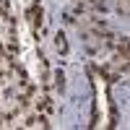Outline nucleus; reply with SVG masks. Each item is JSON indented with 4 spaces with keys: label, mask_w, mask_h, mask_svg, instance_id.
Segmentation results:
<instances>
[{
    "label": "nucleus",
    "mask_w": 130,
    "mask_h": 130,
    "mask_svg": "<svg viewBox=\"0 0 130 130\" xmlns=\"http://www.w3.org/2000/svg\"><path fill=\"white\" fill-rule=\"evenodd\" d=\"M37 109H39L42 115H52V112H55V104H52L50 96H42V99L37 102Z\"/></svg>",
    "instance_id": "1"
},
{
    "label": "nucleus",
    "mask_w": 130,
    "mask_h": 130,
    "mask_svg": "<svg viewBox=\"0 0 130 130\" xmlns=\"http://www.w3.org/2000/svg\"><path fill=\"white\" fill-rule=\"evenodd\" d=\"M55 47H57V52H62V55L68 52V42H65V34H62V31L55 34Z\"/></svg>",
    "instance_id": "2"
},
{
    "label": "nucleus",
    "mask_w": 130,
    "mask_h": 130,
    "mask_svg": "<svg viewBox=\"0 0 130 130\" xmlns=\"http://www.w3.org/2000/svg\"><path fill=\"white\" fill-rule=\"evenodd\" d=\"M55 89H65V75H62V70H55Z\"/></svg>",
    "instance_id": "3"
}]
</instances>
